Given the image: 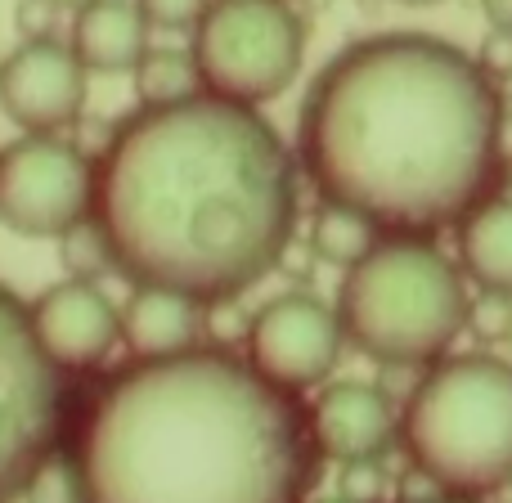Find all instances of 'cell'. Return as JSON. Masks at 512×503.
I'll list each match as a JSON object with an SVG mask.
<instances>
[{
	"label": "cell",
	"mask_w": 512,
	"mask_h": 503,
	"mask_svg": "<svg viewBox=\"0 0 512 503\" xmlns=\"http://www.w3.org/2000/svg\"><path fill=\"white\" fill-rule=\"evenodd\" d=\"M297 158L256 108L194 95L135 108L95 158V225L108 270L198 306L243 297L297 234Z\"/></svg>",
	"instance_id": "cell-1"
},
{
	"label": "cell",
	"mask_w": 512,
	"mask_h": 503,
	"mask_svg": "<svg viewBox=\"0 0 512 503\" xmlns=\"http://www.w3.org/2000/svg\"><path fill=\"white\" fill-rule=\"evenodd\" d=\"M504 95L477 54L432 32H378L324 63L297 117V167L319 203L382 234L436 239L495 198Z\"/></svg>",
	"instance_id": "cell-2"
},
{
	"label": "cell",
	"mask_w": 512,
	"mask_h": 503,
	"mask_svg": "<svg viewBox=\"0 0 512 503\" xmlns=\"http://www.w3.org/2000/svg\"><path fill=\"white\" fill-rule=\"evenodd\" d=\"M72 503H310V405L221 346L131 360L72 405Z\"/></svg>",
	"instance_id": "cell-3"
},
{
	"label": "cell",
	"mask_w": 512,
	"mask_h": 503,
	"mask_svg": "<svg viewBox=\"0 0 512 503\" xmlns=\"http://www.w3.org/2000/svg\"><path fill=\"white\" fill-rule=\"evenodd\" d=\"M468 283L432 239L382 234L337 292L346 342L382 369H432L468 328Z\"/></svg>",
	"instance_id": "cell-4"
},
{
	"label": "cell",
	"mask_w": 512,
	"mask_h": 503,
	"mask_svg": "<svg viewBox=\"0 0 512 503\" xmlns=\"http://www.w3.org/2000/svg\"><path fill=\"white\" fill-rule=\"evenodd\" d=\"M400 445L423 477L454 499L512 486V364L499 355H445L400 405Z\"/></svg>",
	"instance_id": "cell-5"
},
{
	"label": "cell",
	"mask_w": 512,
	"mask_h": 503,
	"mask_svg": "<svg viewBox=\"0 0 512 503\" xmlns=\"http://www.w3.org/2000/svg\"><path fill=\"white\" fill-rule=\"evenodd\" d=\"M72 418L68 373L41 351L32 306L0 283V503L27 499L63 454Z\"/></svg>",
	"instance_id": "cell-6"
},
{
	"label": "cell",
	"mask_w": 512,
	"mask_h": 503,
	"mask_svg": "<svg viewBox=\"0 0 512 503\" xmlns=\"http://www.w3.org/2000/svg\"><path fill=\"white\" fill-rule=\"evenodd\" d=\"M189 54L203 90L243 108L279 99L306 59V23L292 0H212Z\"/></svg>",
	"instance_id": "cell-7"
},
{
	"label": "cell",
	"mask_w": 512,
	"mask_h": 503,
	"mask_svg": "<svg viewBox=\"0 0 512 503\" xmlns=\"http://www.w3.org/2000/svg\"><path fill=\"white\" fill-rule=\"evenodd\" d=\"M95 207V162L63 135H18L0 149V225L23 239H68Z\"/></svg>",
	"instance_id": "cell-8"
},
{
	"label": "cell",
	"mask_w": 512,
	"mask_h": 503,
	"mask_svg": "<svg viewBox=\"0 0 512 503\" xmlns=\"http://www.w3.org/2000/svg\"><path fill=\"white\" fill-rule=\"evenodd\" d=\"M346 346L337 306L315 292H279L248 319V360L274 387L306 396L333 378Z\"/></svg>",
	"instance_id": "cell-9"
},
{
	"label": "cell",
	"mask_w": 512,
	"mask_h": 503,
	"mask_svg": "<svg viewBox=\"0 0 512 503\" xmlns=\"http://www.w3.org/2000/svg\"><path fill=\"white\" fill-rule=\"evenodd\" d=\"M86 81L68 41L32 36L0 59V113L23 135H59L86 113Z\"/></svg>",
	"instance_id": "cell-10"
},
{
	"label": "cell",
	"mask_w": 512,
	"mask_h": 503,
	"mask_svg": "<svg viewBox=\"0 0 512 503\" xmlns=\"http://www.w3.org/2000/svg\"><path fill=\"white\" fill-rule=\"evenodd\" d=\"M32 328L41 351L68 378L104 369L122 342V310L95 279H59L32 301Z\"/></svg>",
	"instance_id": "cell-11"
},
{
	"label": "cell",
	"mask_w": 512,
	"mask_h": 503,
	"mask_svg": "<svg viewBox=\"0 0 512 503\" xmlns=\"http://www.w3.org/2000/svg\"><path fill=\"white\" fill-rule=\"evenodd\" d=\"M310 427L324 459L342 463H382L400 441V405L378 382H324L310 400Z\"/></svg>",
	"instance_id": "cell-12"
},
{
	"label": "cell",
	"mask_w": 512,
	"mask_h": 503,
	"mask_svg": "<svg viewBox=\"0 0 512 503\" xmlns=\"http://www.w3.org/2000/svg\"><path fill=\"white\" fill-rule=\"evenodd\" d=\"M203 310L171 288H135L122 306V342L131 346V360H167L203 346Z\"/></svg>",
	"instance_id": "cell-13"
},
{
	"label": "cell",
	"mask_w": 512,
	"mask_h": 503,
	"mask_svg": "<svg viewBox=\"0 0 512 503\" xmlns=\"http://www.w3.org/2000/svg\"><path fill=\"white\" fill-rule=\"evenodd\" d=\"M149 18L135 0H86L72 14V54L86 72H135L149 54Z\"/></svg>",
	"instance_id": "cell-14"
},
{
	"label": "cell",
	"mask_w": 512,
	"mask_h": 503,
	"mask_svg": "<svg viewBox=\"0 0 512 503\" xmlns=\"http://www.w3.org/2000/svg\"><path fill=\"white\" fill-rule=\"evenodd\" d=\"M459 270L481 292L512 297V198H486L459 225Z\"/></svg>",
	"instance_id": "cell-15"
},
{
	"label": "cell",
	"mask_w": 512,
	"mask_h": 503,
	"mask_svg": "<svg viewBox=\"0 0 512 503\" xmlns=\"http://www.w3.org/2000/svg\"><path fill=\"white\" fill-rule=\"evenodd\" d=\"M382 230L369 221V216L351 212V207L337 203H319V212L310 216V252L324 265H337V270H351L364 256L378 248Z\"/></svg>",
	"instance_id": "cell-16"
},
{
	"label": "cell",
	"mask_w": 512,
	"mask_h": 503,
	"mask_svg": "<svg viewBox=\"0 0 512 503\" xmlns=\"http://www.w3.org/2000/svg\"><path fill=\"white\" fill-rule=\"evenodd\" d=\"M131 77L140 108H171L203 95V77H198V63L189 50H149Z\"/></svg>",
	"instance_id": "cell-17"
},
{
	"label": "cell",
	"mask_w": 512,
	"mask_h": 503,
	"mask_svg": "<svg viewBox=\"0 0 512 503\" xmlns=\"http://www.w3.org/2000/svg\"><path fill=\"white\" fill-rule=\"evenodd\" d=\"M468 333L481 346H504L512 337V297L508 292H477L468 301Z\"/></svg>",
	"instance_id": "cell-18"
},
{
	"label": "cell",
	"mask_w": 512,
	"mask_h": 503,
	"mask_svg": "<svg viewBox=\"0 0 512 503\" xmlns=\"http://www.w3.org/2000/svg\"><path fill=\"white\" fill-rule=\"evenodd\" d=\"M135 5L158 32H194L212 0H135Z\"/></svg>",
	"instance_id": "cell-19"
},
{
	"label": "cell",
	"mask_w": 512,
	"mask_h": 503,
	"mask_svg": "<svg viewBox=\"0 0 512 503\" xmlns=\"http://www.w3.org/2000/svg\"><path fill=\"white\" fill-rule=\"evenodd\" d=\"M477 63H481V72H486L490 81H508L512 77V32H490L486 41H481V50H477Z\"/></svg>",
	"instance_id": "cell-20"
},
{
	"label": "cell",
	"mask_w": 512,
	"mask_h": 503,
	"mask_svg": "<svg viewBox=\"0 0 512 503\" xmlns=\"http://www.w3.org/2000/svg\"><path fill=\"white\" fill-rule=\"evenodd\" d=\"M382 463H351L346 468V486H342V495H351V499H360V503H378L382 499Z\"/></svg>",
	"instance_id": "cell-21"
},
{
	"label": "cell",
	"mask_w": 512,
	"mask_h": 503,
	"mask_svg": "<svg viewBox=\"0 0 512 503\" xmlns=\"http://www.w3.org/2000/svg\"><path fill=\"white\" fill-rule=\"evenodd\" d=\"M490 18V32H512V0H481Z\"/></svg>",
	"instance_id": "cell-22"
},
{
	"label": "cell",
	"mask_w": 512,
	"mask_h": 503,
	"mask_svg": "<svg viewBox=\"0 0 512 503\" xmlns=\"http://www.w3.org/2000/svg\"><path fill=\"white\" fill-rule=\"evenodd\" d=\"M499 153H504V162H512V117L504 113V126H499Z\"/></svg>",
	"instance_id": "cell-23"
},
{
	"label": "cell",
	"mask_w": 512,
	"mask_h": 503,
	"mask_svg": "<svg viewBox=\"0 0 512 503\" xmlns=\"http://www.w3.org/2000/svg\"><path fill=\"white\" fill-rule=\"evenodd\" d=\"M310 503H360V499H351V495H324V499H310Z\"/></svg>",
	"instance_id": "cell-24"
},
{
	"label": "cell",
	"mask_w": 512,
	"mask_h": 503,
	"mask_svg": "<svg viewBox=\"0 0 512 503\" xmlns=\"http://www.w3.org/2000/svg\"><path fill=\"white\" fill-rule=\"evenodd\" d=\"M432 503H481V499H454V495H445V499H432Z\"/></svg>",
	"instance_id": "cell-25"
},
{
	"label": "cell",
	"mask_w": 512,
	"mask_h": 503,
	"mask_svg": "<svg viewBox=\"0 0 512 503\" xmlns=\"http://www.w3.org/2000/svg\"><path fill=\"white\" fill-rule=\"evenodd\" d=\"M400 5H418V9H423V5H441V0H400Z\"/></svg>",
	"instance_id": "cell-26"
}]
</instances>
